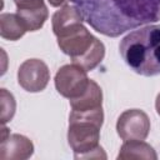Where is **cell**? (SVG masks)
Masks as SVG:
<instances>
[{
    "label": "cell",
    "mask_w": 160,
    "mask_h": 160,
    "mask_svg": "<svg viewBox=\"0 0 160 160\" xmlns=\"http://www.w3.org/2000/svg\"><path fill=\"white\" fill-rule=\"evenodd\" d=\"M95 31L116 38L160 20V0H71Z\"/></svg>",
    "instance_id": "obj_1"
},
{
    "label": "cell",
    "mask_w": 160,
    "mask_h": 160,
    "mask_svg": "<svg viewBox=\"0 0 160 160\" xmlns=\"http://www.w3.org/2000/svg\"><path fill=\"white\" fill-rule=\"evenodd\" d=\"M125 64L142 76L160 74V25H148L128 34L119 45Z\"/></svg>",
    "instance_id": "obj_2"
},
{
    "label": "cell",
    "mask_w": 160,
    "mask_h": 160,
    "mask_svg": "<svg viewBox=\"0 0 160 160\" xmlns=\"http://www.w3.org/2000/svg\"><path fill=\"white\" fill-rule=\"evenodd\" d=\"M100 126L88 120H69L68 142L74 151L75 159L106 158L99 145Z\"/></svg>",
    "instance_id": "obj_3"
},
{
    "label": "cell",
    "mask_w": 160,
    "mask_h": 160,
    "mask_svg": "<svg viewBox=\"0 0 160 160\" xmlns=\"http://www.w3.org/2000/svg\"><path fill=\"white\" fill-rule=\"evenodd\" d=\"M60 50L71 58V61L82 56L94 44L95 36L84 26L82 21H75L54 31Z\"/></svg>",
    "instance_id": "obj_4"
},
{
    "label": "cell",
    "mask_w": 160,
    "mask_h": 160,
    "mask_svg": "<svg viewBox=\"0 0 160 160\" xmlns=\"http://www.w3.org/2000/svg\"><path fill=\"white\" fill-rule=\"evenodd\" d=\"M89 82L90 80L86 75V70L75 64L61 66L55 75V88L58 92L69 100L82 95Z\"/></svg>",
    "instance_id": "obj_5"
},
{
    "label": "cell",
    "mask_w": 160,
    "mask_h": 160,
    "mask_svg": "<svg viewBox=\"0 0 160 160\" xmlns=\"http://www.w3.org/2000/svg\"><path fill=\"white\" fill-rule=\"evenodd\" d=\"M118 135L124 140H145L150 131V119L142 110H125L116 122Z\"/></svg>",
    "instance_id": "obj_6"
},
{
    "label": "cell",
    "mask_w": 160,
    "mask_h": 160,
    "mask_svg": "<svg viewBox=\"0 0 160 160\" xmlns=\"http://www.w3.org/2000/svg\"><path fill=\"white\" fill-rule=\"evenodd\" d=\"M50 80V71L48 65L39 59L25 60L18 70L19 85L29 92L42 91Z\"/></svg>",
    "instance_id": "obj_7"
},
{
    "label": "cell",
    "mask_w": 160,
    "mask_h": 160,
    "mask_svg": "<svg viewBox=\"0 0 160 160\" xmlns=\"http://www.w3.org/2000/svg\"><path fill=\"white\" fill-rule=\"evenodd\" d=\"M34 152V144L20 134H10L2 125L0 140V160H25Z\"/></svg>",
    "instance_id": "obj_8"
},
{
    "label": "cell",
    "mask_w": 160,
    "mask_h": 160,
    "mask_svg": "<svg viewBox=\"0 0 160 160\" xmlns=\"http://www.w3.org/2000/svg\"><path fill=\"white\" fill-rule=\"evenodd\" d=\"M70 106L72 111H84L102 108V91L101 88L94 81L90 80L85 92L75 99L70 100Z\"/></svg>",
    "instance_id": "obj_9"
},
{
    "label": "cell",
    "mask_w": 160,
    "mask_h": 160,
    "mask_svg": "<svg viewBox=\"0 0 160 160\" xmlns=\"http://www.w3.org/2000/svg\"><path fill=\"white\" fill-rule=\"evenodd\" d=\"M119 160H129V159H146V160H156L158 155L152 146L142 140H128L120 148L118 154Z\"/></svg>",
    "instance_id": "obj_10"
},
{
    "label": "cell",
    "mask_w": 160,
    "mask_h": 160,
    "mask_svg": "<svg viewBox=\"0 0 160 160\" xmlns=\"http://www.w3.org/2000/svg\"><path fill=\"white\" fill-rule=\"evenodd\" d=\"M21 19L18 14H1L0 15V35L2 39L15 41L24 36L26 32Z\"/></svg>",
    "instance_id": "obj_11"
},
{
    "label": "cell",
    "mask_w": 160,
    "mask_h": 160,
    "mask_svg": "<svg viewBox=\"0 0 160 160\" xmlns=\"http://www.w3.org/2000/svg\"><path fill=\"white\" fill-rule=\"evenodd\" d=\"M16 14L21 19L28 31H36L41 29L49 16V11L45 4L31 9H18Z\"/></svg>",
    "instance_id": "obj_12"
},
{
    "label": "cell",
    "mask_w": 160,
    "mask_h": 160,
    "mask_svg": "<svg viewBox=\"0 0 160 160\" xmlns=\"http://www.w3.org/2000/svg\"><path fill=\"white\" fill-rule=\"evenodd\" d=\"M104 56H105V46L96 38L95 41H94V44H92V46L82 56H80L79 59L74 60L72 64L82 68L86 71H91V70H94L102 61Z\"/></svg>",
    "instance_id": "obj_13"
},
{
    "label": "cell",
    "mask_w": 160,
    "mask_h": 160,
    "mask_svg": "<svg viewBox=\"0 0 160 160\" xmlns=\"http://www.w3.org/2000/svg\"><path fill=\"white\" fill-rule=\"evenodd\" d=\"M0 110H1V124L5 125L8 121H10L15 114L16 102L12 96L6 89L0 90Z\"/></svg>",
    "instance_id": "obj_14"
},
{
    "label": "cell",
    "mask_w": 160,
    "mask_h": 160,
    "mask_svg": "<svg viewBox=\"0 0 160 160\" xmlns=\"http://www.w3.org/2000/svg\"><path fill=\"white\" fill-rule=\"evenodd\" d=\"M18 9H31L44 5L42 0H14Z\"/></svg>",
    "instance_id": "obj_15"
},
{
    "label": "cell",
    "mask_w": 160,
    "mask_h": 160,
    "mask_svg": "<svg viewBox=\"0 0 160 160\" xmlns=\"http://www.w3.org/2000/svg\"><path fill=\"white\" fill-rule=\"evenodd\" d=\"M49 1V4L51 5V6H54V8H58V6H61V5H64L68 0H48Z\"/></svg>",
    "instance_id": "obj_16"
},
{
    "label": "cell",
    "mask_w": 160,
    "mask_h": 160,
    "mask_svg": "<svg viewBox=\"0 0 160 160\" xmlns=\"http://www.w3.org/2000/svg\"><path fill=\"white\" fill-rule=\"evenodd\" d=\"M155 109H156V112L160 115V92L158 94L156 100H155Z\"/></svg>",
    "instance_id": "obj_17"
}]
</instances>
